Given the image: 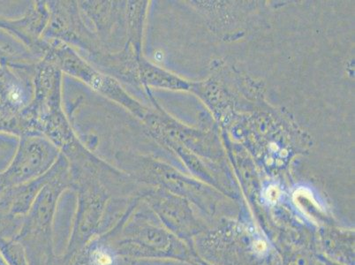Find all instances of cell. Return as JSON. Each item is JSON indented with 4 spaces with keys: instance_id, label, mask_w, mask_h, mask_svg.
<instances>
[{
    "instance_id": "cell-5",
    "label": "cell",
    "mask_w": 355,
    "mask_h": 265,
    "mask_svg": "<svg viewBox=\"0 0 355 265\" xmlns=\"http://www.w3.org/2000/svg\"><path fill=\"white\" fill-rule=\"evenodd\" d=\"M11 166L0 178V190L21 185L49 172L60 156L59 148L44 137H20Z\"/></svg>"
},
{
    "instance_id": "cell-1",
    "label": "cell",
    "mask_w": 355,
    "mask_h": 265,
    "mask_svg": "<svg viewBox=\"0 0 355 265\" xmlns=\"http://www.w3.org/2000/svg\"><path fill=\"white\" fill-rule=\"evenodd\" d=\"M138 196L132 198L127 210L118 223L103 240L122 259L141 261L148 259H184L188 250L180 239L164 228L140 207Z\"/></svg>"
},
{
    "instance_id": "cell-4",
    "label": "cell",
    "mask_w": 355,
    "mask_h": 265,
    "mask_svg": "<svg viewBox=\"0 0 355 265\" xmlns=\"http://www.w3.org/2000/svg\"><path fill=\"white\" fill-rule=\"evenodd\" d=\"M50 19L44 38L69 45L80 56L104 50L79 8L78 1H47Z\"/></svg>"
},
{
    "instance_id": "cell-3",
    "label": "cell",
    "mask_w": 355,
    "mask_h": 265,
    "mask_svg": "<svg viewBox=\"0 0 355 265\" xmlns=\"http://www.w3.org/2000/svg\"><path fill=\"white\" fill-rule=\"evenodd\" d=\"M48 41L49 44L42 60L55 65L63 74H69L93 92L118 103L141 121L147 117L151 110L135 99L118 80L96 69L69 45L56 40Z\"/></svg>"
},
{
    "instance_id": "cell-11",
    "label": "cell",
    "mask_w": 355,
    "mask_h": 265,
    "mask_svg": "<svg viewBox=\"0 0 355 265\" xmlns=\"http://www.w3.org/2000/svg\"><path fill=\"white\" fill-rule=\"evenodd\" d=\"M148 1H125V24L127 40L139 57L143 56V40Z\"/></svg>"
},
{
    "instance_id": "cell-2",
    "label": "cell",
    "mask_w": 355,
    "mask_h": 265,
    "mask_svg": "<svg viewBox=\"0 0 355 265\" xmlns=\"http://www.w3.org/2000/svg\"><path fill=\"white\" fill-rule=\"evenodd\" d=\"M56 166V172L38 194L15 239L28 248L30 265L53 259V225L58 203L64 192L73 189L69 164L62 154Z\"/></svg>"
},
{
    "instance_id": "cell-9",
    "label": "cell",
    "mask_w": 355,
    "mask_h": 265,
    "mask_svg": "<svg viewBox=\"0 0 355 265\" xmlns=\"http://www.w3.org/2000/svg\"><path fill=\"white\" fill-rule=\"evenodd\" d=\"M141 57L138 56L131 45L125 43L119 51L101 50L84 59L96 69L118 80L125 89L129 87L137 92H145L139 72V60Z\"/></svg>"
},
{
    "instance_id": "cell-6",
    "label": "cell",
    "mask_w": 355,
    "mask_h": 265,
    "mask_svg": "<svg viewBox=\"0 0 355 265\" xmlns=\"http://www.w3.org/2000/svg\"><path fill=\"white\" fill-rule=\"evenodd\" d=\"M154 213L164 228L182 239L192 235L196 223L188 203L180 196L156 187L139 189L135 195Z\"/></svg>"
},
{
    "instance_id": "cell-10",
    "label": "cell",
    "mask_w": 355,
    "mask_h": 265,
    "mask_svg": "<svg viewBox=\"0 0 355 265\" xmlns=\"http://www.w3.org/2000/svg\"><path fill=\"white\" fill-rule=\"evenodd\" d=\"M56 164L57 162L49 172L44 174L43 176L21 185L3 189V194L0 195V205L4 209H8L12 216L24 218L30 211L38 194L56 172Z\"/></svg>"
},
{
    "instance_id": "cell-12",
    "label": "cell",
    "mask_w": 355,
    "mask_h": 265,
    "mask_svg": "<svg viewBox=\"0 0 355 265\" xmlns=\"http://www.w3.org/2000/svg\"><path fill=\"white\" fill-rule=\"evenodd\" d=\"M139 72L144 90L150 88L187 89L189 87L188 83L179 77L150 62L144 56L139 60Z\"/></svg>"
},
{
    "instance_id": "cell-7",
    "label": "cell",
    "mask_w": 355,
    "mask_h": 265,
    "mask_svg": "<svg viewBox=\"0 0 355 265\" xmlns=\"http://www.w3.org/2000/svg\"><path fill=\"white\" fill-rule=\"evenodd\" d=\"M125 4L106 0L78 1L80 12L105 51H115L114 46L122 48L125 44Z\"/></svg>"
},
{
    "instance_id": "cell-8",
    "label": "cell",
    "mask_w": 355,
    "mask_h": 265,
    "mask_svg": "<svg viewBox=\"0 0 355 265\" xmlns=\"http://www.w3.org/2000/svg\"><path fill=\"white\" fill-rule=\"evenodd\" d=\"M49 19L47 1H32L22 17L1 22L0 25L21 42L33 60H40L49 44V41L44 38Z\"/></svg>"
}]
</instances>
